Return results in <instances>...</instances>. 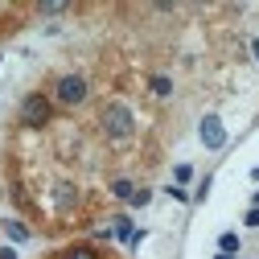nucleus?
Segmentation results:
<instances>
[{"label": "nucleus", "mask_w": 259, "mask_h": 259, "mask_svg": "<svg viewBox=\"0 0 259 259\" xmlns=\"http://www.w3.org/2000/svg\"><path fill=\"white\" fill-rule=\"evenodd\" d=\"M99 119H103V132L111 140H127V136H132V111H127L123 103H107Z\"/></svg>", "instance_id": "f257e3e1"}, {"label": "nucleus", "mask_w": 259, "mask_h": 259, "mask_svg": "<svg viewBox=\"0 0 259 259\" xmlns=\"http://www.w3.org/2000/svg\"><path fill=\"white\" fill-rule=\"evenodd\" d=\"M21 123H29V127L50 123V99L46 95H29V99L21 103Z\"/></svg>", "instance_id": "f03ea898"}, {"label": "nucleus", "mask_w": 259, "mask_h": 259, "mask_svg": "<svg viewBox=\"0 0 259 259\" xmlns=\"http://www.w3.org/2000/svg\"><path fill=\"white\" fill-rule=\"evenodd\" d=\"M82 99H87V78H82V74H66V78H58V103L74 107V103H82Z\"/></svg>", "instance_id": "7ed1b4c3"}, {"label": "nucleus", "mask_w": 259, "mask_h": 259, "mask_svg": "<svg viewBox=\"0 0 259 259\" xmlns=\"http://www.w3.org/2000/svg\"><path fill=\"white\" fill-rule=\"evenodd\" d=\"M202 140L210 144V148H222V140H226V132H222V123L210 115V119H202Z\"/></svg>", "instance_id": "20e7f679"}, {"label": "nucleus", "mask_w": 259, "mask_h": 259, "mask_svg": "<svg viewBox=\"0 0 259 259\" xmlns=\"http://www.w3.org/2000/svg\"><path fill=\"white\" fill-rule=\"evenodd\" d=\"M115 235L132 243V239H136V235H132V218H123V214H119V218H115Z\"/></svg>", "instance_id": "39448f33"}, {"label": "nucleus", "mask_w": 259, "mask_h": 259, "mask_svg": "<svg viewBox=\"0 0 259 259\" xmlns=\"http://www.w3.org/2000/svg\"><path fill=\"white\" fill-rule=\"evenodd\" d=\"M5 231H9V239H17V243H25V239H29V231H25L21 222H5Z\"/></svg>", "instance_id": "423d86ee"}, {"label": "nucleus", "mask_w": 259, "mask_h": 259, "mask_svg": "<svg viewBox=\"0 0 259 259\" xmlns=\"http://www.w3.org/2000/svg\"><path fill=\"white\" fill-rule=\"evenodd\" d=\"M111 189H115V198H127V202H132V193H136V189H132V181H115Z\"/></svg>", "instance_id": "0eeeda50"}, {"label": "nucleus", "mask_w": 259, "mask_h": 259, "mask_svg": "<svg viewBox=\"0 0 259 259\" xmlns=\"http://www.w3.org/2000/svg\"><path fill=\"white\" fill-rule=\"evenodd\" d=\"M218 243H222V251H226V255H231V251H235V247H239V239H235V235H222V239H218Z\"/></svg>", "instance_id": "6e6552de"}, {"label": "nucleus", "mask_w": 259, "mask_h": 259, "mask_svg": "<svg viewBox=\"0 0 259 259\" xmlns=\"http://www.w3.org/2000/svg\"><path fill=\"white\" fill-rule=\"evenodd\" d=\"M148 198H152V193H148V189H136V193H132V206H144Z\"/></svg>", "instance_id": "1a4fd4ad"}, {"label": "nucleus", "mask_w": 259, "mask_h": 259, "mask_svg": "<svg viewBox=\"0 0 259 259\" xmlns=\"http://www.w3.org/2000/svg\"><path fill=\"white\" fill-rule=\"evenodd\" d=\"M152 91L156 95H169V78H152Z\"/></svg>", "instance_id": "9d476101"}, {"label": "nucleus", "mask_w": 259, "mask_h": 259, "mask_svg": "<svg viewBox=\"0 0 259 259\" xmlns=\"http://www.w3.org/2000/svg\"><path fill=\"white\" fill-rule=\"evenodd\" d=\"M66 259H95V255H91V251H87V247H78V251H70V255H66Z\"/></svg>", "instance_id": "9b49d317"}, {"label": "nucleus", "mask_w": 259, "mask_h": 259, "mask_svg": "<svg viewBox=\"0 0 259 259\" xmlns=\"http://www.w3.org/2000/svg\"><path fill=\"white\" fill-rule=\"evenodd\" d=\"M247 226H259V206H255V210L247 214Z\"/></svg>", "instance_id": "f8f14e48"}, {"label": "nucleus", "mask_w": 259, "mask_h": 259, "mask_svg": "<svg viewBox=\"0 0 259 259\" xmlns=\"http://www.w3.org/2000/svg\"><path fill=\"white\" fill-rule=\"evenodd\" d=\"M0 259H17V251L13 247H0Z\"/></svg>", "instance_id": "ddd939ff"}, {"label": "nucleus", "mask_w": 259, "mask_h": 259, "mask_svg": "<svg viewBox=\"0 0 259 259\" xmlns=\"http://www.w3.org/2000/svg\"><path fill=\"white\" fill-rule=\"evenodd\" d=\"M214 259H235V255H214Z\"/></svg>", "instance_id": "4468645a"}, {"label": "nucleus", "mask_w": 259, "mask_h": 259, "mask_svg": "<svg viewBox=\"0 0 259 259\" xmlns=\"http://www.w3.org/2000/svg\"><path fill=\"white\" fill-rule=\"evenodd\" d=\"M251 177H255V181H259V165H255V173H251Z\"/></svg>", "instance_id": "2eb2a0df"}, {"label": "nucleus", "mask_w": 259, "mask_h": 259, "mask_svg": "<svg viewBox=\"0 0 259 259\" xmlns=\"http://www.w3.org/2000/svg\"><path fill=\"white\" fill-rule=\"evenodd\" d=\"M255 58H259V41H255Z\"/></svg>", "instance_id": "dca6fc26"}]
</instances>
